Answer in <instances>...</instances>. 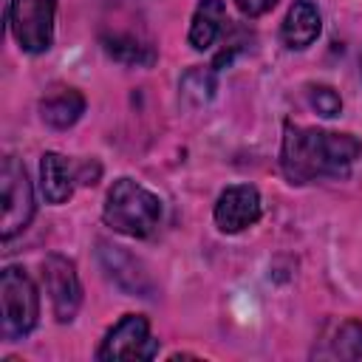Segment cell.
<instances>
[{
    "mask_svg": "<svg viewBox=\"0 0 362 362\" xmlns=\"http://www.w3.org/2000/svg\"><path fill=\"white\" fill-rule=\"evenodd\" d=\"M99 260L107 272V277L127 294L136 297H150L153 294V280L144 272L141 260H136L130 252H124L122 246H110V243H99Z\"/></svg>",
    "mask_w": 362,
    "mask_h": 362,
    "instance_id": "obj_9",
    "label": "cell"
},
{
    "mask_svg": "<svg viewBox=\"0 0 362 362\" xmlns=\"http://www.w3.org/2000/svg\"><path fill=\"white\" fill-rule=\"evenodd\" d=\"M57 0H11L8 25L17 45L28 54H42L54 42Z\"/></svg>",
    "mask_w": 362,
    "mask_h": 362,
    "instance_id": "obj_5",
    "label": "cell"
},
{
    "mask_svg": "<svg viewBox=\"0 0 362 362\" xmlns=\"http://www.w3.org/2000/svg\"><path fill=\"white\" fill-rule=\"evenodd\" d=\"M260 212H263L260 192L252 184H232L215 201V223L221 232H229V235L257 223Z\"/></svg>",
    "mask_w": 362,
    "mask_h": 362,
    "instance_id": "obj_8",
    "label": "cell"
},
{
    "mask_svg": "<svg viewBox=\"0 0 362 362\" xmlns=\"http://www.w3.org/2000/svg\"><path fill=\"white\" fill-rule=\"evenodd\" d=\"M0 204H3L0 235L3 240H11L34 218V189L25 167L14 156H6L0 167Z\"/></svg>",
    "mask_w": 362,
    "mask_h": 362,
    "instance_id": "obj_4",
    "label": "cell"
},
{
    "mask_svg": "<svg viewBox=\"0 0 362 362\" xmlns=\"http://www.w3.org/2000/svg\"><path fill=\"white\" fill-rule=\"evenodd\" d=\"M0 300H3V337L6 339L25 337L40 317V294L34 280L17 266H6L0 274Z\"/></svg>",
    "mask_w": 362,
    "mask_h": 362,
    "instance_id": "obj_3",
    "label": "cell"
},
{
    "mask_svg": "<svg viewBox=\"0 0 362 362\" xmlns=\"http://www.w3.org/2000/svg\"><path fill=\"white\" fill-rule=\"evenodd\" d=\"M328 356L334 359H362V322L359 320H345L334 328L331 339H328Z\"/></svg>",
    "mask_w": 362,
    "mask_h": 362,
    "instance_id": "obj_15",
    "label": "cell"
},
{
    "mask_svg": "<svg viewBox=\"0 0 362 362\" xmlns=\"http://www.w3.org/2000/svg\"><path fill=\"white\" fill-rule=\"evenodd\" d=\"M359 65H362V59H359Z\"/></svg>",
    "mask_w": 362,
    "mask_h": 362,
    "instance_id": "obj_20",
    "label": "cell"
},
{
    "mask_svg": "<svg viewBox=\"0 0 362 362\" xmlns=\"http://www.w3.org/2000/svg\"><path fill=\"white\" fill-rule=\"evenodd\" d=\"M181 102L187 107H201L215 96V71L209 68H189L181 76Z\"/></svg>",
    "mask_w": 362,
    "mask_h": 362,
    "instance_id": "obj_16",
    "label": "cell"
},
{
    "mask_svg": "<svg viewBox=\"0 0 362 362\" xmlns=\"http://www.w3.org/2000/svg\"><path fill=\"white\" fill-rule=\"evenodd\" d=\"M96 178H99V164L93 161V164H82L79 167V175H76V181H82V184H96Z\"/></svg>",
    "mask_w": 362,
    "mask_h": 362,
    "instance_id": "obj_19",
    "label": "cell"
},
{
    "mask_svg": "<svg viewBox=\"0 0 362 362\" xmlns=\"http://www.w3.org/2000/svg\"><path fill=\"white\" fill-rule=\"evenodd\" d=\"M226 23V6L221 0H201L189 23V45L195 51H206L221 37Z\"/></svg>",
    "mask_w": 362,
    "mask_h": 362,
    "instance_id": "obj_13",
    "label": "cell"
},
{
    "mask_svg": "<svg viewBox=\"0 0 362 362\" xmlns=\"http://www.w3.org/2000/svg\"><path fill=\"white\" fill-rule=\"evenodd\" d=\"M359 156L362 141L351 133H331L288 122L283 133L280 167L291 184H308L317 178H345Z\"/></svg>",
    "mask_w": 362,
    "mask_h": 362,
    "instance_id": "obj_1",
    "label": "cell"
},
{
    "mask_svg": "<svg viewBox=\"0 0 362 362\" xmlns=\"http://www.w3.org/2000/svg\"><path fill=\"white\" fill-rule=\"evenodd\" d=\"M235 3H238V8H240L246 17H260V14H266L269 8H274L277 0H235Z\"/></svg>",
    "mask_w": 362,
    "mask_h": 362,
    "instance_id": "obj_18",
    "label": "cell"
},
{
    "mask_svg": "<svg viewBox=\"0 0 362 362\" xmlns=\"http://www.w3.org/2000/svg\"><path fill=\"white\" fill-rule=\"evenodd\" d=\"M102 218L113 232L127 238H147L161 221V201L133 178H119L107 189Z\"/></svg>",
    "mask_w": 362,
    "mask_h": 362,
    "instance_id": "obj_2",
    "label": "cell"
},
{
    "mask_svg": "<svg viewBox=\"0 0 362 362\" xmlns=\"http://www.w3.org/2000/svg\"><path fill=\"white\" fill-rule=\"evenodd\" d=\"M320 28H322V20L317 6L311 0H294L283 20V42L288 48L303 51L320 37Z\"/></svg>",
    "mask_w": 362,
    "mask_h": 362,
    "instance_id": "obj_12",
    "label": "cell"
},
{
    "mask_svg": "<svg viewBox=\"0 0 362 362\" xmlns=\"http://www.w3.org/2000/svg\"><path fill=\"white\" fill-rule=\"evenodd\" d=\"M308 102H311V107H314L320 116H325V119H334V116H339V110H342V99H339V93H337L331 85H314V88L308 90Z\"/></svg>",
    "mask_w": 362,
    "mask_h": 362,
    "instance_id": "obj_17",
    "label": "cell"
},
{
    "mask_svg": "<svg viewBox=\"0 0 362 362\" xmlns=\"http://www.w3.org/2000/svg\"><path fill=\"white\" fill-rule=\"evenodd\" d=\"M85 113V96L76 88H54L40 102V116L54 130H68Z\"/></svg>",
    "mask_w": 362,
    "mask_h": 362,
    "instance_id": "obj_10",
    "label": "cell"
},
{
    "mask_svg": "<svg viewBox=\"0 0 362 362\" xmlns=\"http://www.w3.org/2000/svg\"><path fill=\"white\" fill-rule=\"evenodd\" d=\"M42 280L54 305V317L59 322H71L82 305V283L76 277L74 263L62 255H48L42 260Z\"/></svg>",
    "mask_w": 362,
    "mask_h": 362,
    "instance_id": "obj_7",
    "label": "cell"
},
{
    "mask_svg": "<svg viewBox=\"0 0 362 362\" xmlns=\"http://www.w3.org/2000/svg\"><path fill=\"white\" fill-rule=\"evenodd\" d=\"M102 42H105V51L124 65H150L156 59L153 45L141 42L133 34H110V37H102Z\"/></svg>",
    "mask_w": 362,
    "mask_h": 362,
    "instance_id": "obj_14",
    "label": "cell"
},
{
    "mask_svg": "<svg viewBox=\"0 0 362 362\" xmlns=\"http://www.w3.org/2000/svg\"><path fill=\"white\" fill-rule=\"evenodd\" d=\"M158 339L150 337V322L141 314H124L102 339L96 356L105 362L113 359H153Z\"/></svg>",
    "mask_w": 362,
    "mask_h": 362,
    "instance_id": "obj_6",
    "label": "cell"
},
{
    "mask_svg": "<svg viewBox=\"0 0 362 362\" xmlns=\"http://www.w3.org/2000/svg\"><path fill=\"white\" fill-rule=\"evenodd\" d=\"M74 167L65 156L48 150L42 153L40 158V187H42V195L48 204H65L71 195H74Z\"/></svg>",
    "mask_w": 362,
    "mask_h": 362,
    "instance_id": "obj_11",
    "label": "cell"
}]
</instances>
